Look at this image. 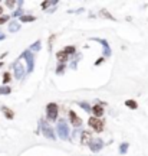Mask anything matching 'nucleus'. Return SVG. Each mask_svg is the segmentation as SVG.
I'll return each mask as SVG.
<instances>
[{
	"label": "nucleus",
	"instance_id": "nucleus-3",
	"mask_svg": "<svg viewBox=\"0 0 148 156\" xmlns=\"http://www.w3.org/2000/svg\"><path fill=\"white\" fill-rule=\"evenodd\" d=\"M40 129H42V133H43V136L45 137H47V139H56L55 137V133H53V129L50 127V126H47V123H45V121H42L40 123Z\"/></svg>",
	"mask_w": 148,
	"mask_h": 156
},
{
	"label": "nucleus",
	"instance_id": "nucleus-22",
	"mask_svg": "<svg viewBox=\"0 0 148 156\" xmlns=\"http://www.w3.org/2000/svg\"><path fill=\"white\" fill-rule=\"evenodd\" d=\"M39 49H40V42L37 40V42H35V43H33V46L30 48V52H32V51H39Z\"/></svg>",
	"mask_w": 148,
	"mask_h": 156
},
{
	"label": "nucleus",
	"instance_id": "nucleus-15",
	"mask_svg": "<svg viewBox=\"0 0 148 156\" xmlns=\"http://www.w3.org/2000/svg\"><path fill=\"white\" fill-rule=\"evenodd\" d=\"M33 20H36V17L35 16H32V15H26V16H20V22H33Z\"/></svg>",
	"mask_w": 148,
	"mask_h": 156
},
{
	"label": "nucleus",
	"instance_id": "nucleus-26",
	"mask_svg": "<svg viewBox=\"0 0 148 156\" xmlns=\"http://www.w3.org/2000/svg\"><path fill=\"white\" fill-rule=\"evenodd\" d=\"M101 13H102L104 16H107V17H109V19H114V17H112V16H111V15H109V13H108V12H107V10H105V9H104V10H101Z\"/></svg>",
	"mask_w": 148,
	"mask_h": 156
},
{
	"label": "nucleus",
	"instance_id": "nucleus-23",
	"mask_svg": "<svg viewBox=\"0 0 148 156\" xmlns=\"http://www.w3.org/2000/svg\"><path fill=\"white\" fill-rule=\"evenodd\" d=\"M127 148H128V143H122V145L119 146V152H121V153H125V152H127Z\"/></svg>",
	"mask_w": 148,
	"mask_h": 156
},
{
	"label": "nucleus",
	"instance_id": "nucleus-27",
	"mask_svg": "<svg viewBox=\"0 0 148 156\" xmlns=\"http://www.w3.org/2000/svg\"><path fill=\"white\" fill-rule=\"evenodd\" d=\"M14 4H16V1H6V6H7V7H13Z\"/></svg>",
	"mask_w": 148,
	"mask_h": 156
},
{
	"label": "nucleus",
	"instance_id": "nucleus-12",
	"mask_svg": "<svg viewBox=\"0 0 148 156\" xmlns=\"http://www.w3.org/2000/svg\"><path fill=\"white\" fill-rule=\"evenodd\" d=\"M96 42H99V43H102V46H104V49H105V56H109L111 55V51H109V46H108V42L107 40H104V39H95Z\"/></svg>",
	"mask_w": 148,
	"mask_h": 156
},
{
	"label": "nucleus",
	"instance_id": "nucleus-13",
	"mask_svg": "<svg viewBox=\"0 0 148 156\" xmlns=\"http://www.w3.org/2000/svg\"><path fill=\"white\" fill-rule=\"evenodd\" d=\"M1 111H3V114L6 116V118H9V120H12V118L14 117L13 110H10V109H7V107H1Z\"/></svg>",
	"mask_w": 148,
	"mask_h": 156
},
{
	"label": "nucleus",
	"instance_id": "nucleus-4",
	"mask_svg": "<svg viewBox=\"0 0 148 156\" xmlns=\"http://www.w3.org/2000/svg\"><path fill=\"white\" fill-rule=\"evenodd\" d=\"M56 130H58V133H59L61 139L66 140V139L69 137V129H68V127L65 126V121H63V120H61V121H59V124H58Z\"/></svg>",
	"mask_w": 148,
	"mask_h": 156
},
{
	"label": "nucleus",
	"instance_id": "nucleus-14",
	"mask_svg": "<svg viewBox=\"0 0 148 156\" xmlns=\"http://www.w3.org/2000/svg\"><path fill=\"white\" fill-rule=\"evenodd\" d=\"M19 29H20L19 22H12V23L9 25V31H10V32H17Z\"/></svg>",
	"mask_w": 148,
	"mask_h": 156
},
{
	"label": "nucleus",
	"instance_id": "nucleus-5",
	"mask_svg": "<svg viewBox=\"0 0 148 156\" xmlns=\"http://www.w3.org/2000/svg\"><path fill=\"white\" fill-rule=\"evenodd\" d=\"M22 58H25V59L28 61V71H29V72L33 71L35 61H33V55H32V52H30V51H25V52L22 54Z\"/></svg>",
	"mask_w": 148,
	"mask_h": 156
},
{
	"label": "nucleus",
	"instance_id": "nucleus-7",
	"mask_svg": "<svg viewBox=\"0 0 148 156\" xmlns=\"http://www.w3.org/2000/svg\"><path fill=\"white\" fill-rule=\"evenodd\" d=\"M69 118H71L72 126H75V127H81V126H82V120L76 116V113L72 111V110H69Z\"/></svg>",
	"mask_w": 148,
	"mask_h": 156
},
{
	"label": "nucleus",
	"instance_id": "nucleus-18",
	"mask_svg": "<svg viewBox=\"0 0 148 156\" xmlns=\"http://www.w3.org/2000/svg\"><path fill=\"white\" fill-rule=\"evenodd\" d=\"M52 4H56V1H42V9H47L49 6H52Z\"/></svg>",
	"mask_w": 148,
	"mask_h": 156
},
{
	"label": "nucleus",
	"instance_id": "nucleus-19",
	"mask_svg": "<svg viewBox=\"0 0 148 156\" xmlns=\"http://www.w3.org/2000/svg\"><path fill=\"white\" fill-rule=\"evenodd\" d=\"M10 87H0V94H10Z\"/></svg>",
	"mask_w": 148,
	"mask_h": 156
},
{
	"label": "nucleus",
	"instance_id": "nucleus-9",
	"mask_svg": "<svg viewBox=\"0 0 148 156\" xmlns=\"http://www.w3.org/2000/svg\"><path fill=\"white\" fill-rule=\"evenodd\" d=\"M91 140H92V134H91L88 130L82 132V134H81V143H82V145H89Z\"/></svg>",
	"mask_w": 148,
	"mask_h": 156
},
{
	"label": "nucleus",
	"instance_id": "nucleus-30",
	"mask_svg": "<svg viewBox=\"0 0 148 156\" xmlns=\"http://www.w3.org/2000/svg\"><path fill=\"white\" fill-rule=\"evenodd\" d=\"M1 13H3V7L0 6V16H1Z\"/></svg>",
	"mask_w": 148,
	"mask_h": 156
},
{
	"label": "nucleus",
	"instance_id": "nucleus-2",
	"mask_svg": "<svg viewBox=\"0 0 148 156\" xmlns=\"http://www.w3.org/2000/svg\"><path fill=\"white\" fill-rule=\"evenodd\" d=\"M88 123H89V126H91L95 132H98V133H101V132L104 130V123H102L99 118H96V117H91V118L88 120Z\"/></svg>",
	"mask_w": 148,
	"mask_h": 156
},
{
	"label": "nucleus",
	"instance_id": "nucleus-17",
	"mask_svg": "<svg viewBox=\"0 0 148 156\" xmlns=\"http://www.w3.org/2000/svg\"><path fill=\"white\" fill-rule=\"evenodd\" d=\"M10 81H12V74H10V72H4V74H3V82L7 84V82H10Z\"/></svg>",
	"mask_w": 148,
	"mask_h": 156
},
{
	"label": "nucleus",
	"instance_id": "nucleus-29",
	"mask_svg": "<svg viewBox=\"0 0 148 156\" xmlns=\"http://www.w3.org/2000/svg\"><path fill=\"white\" fill-rule=\"evenodd\" d=\"M4 38H6V36H4L3 33H0V40H1V39H4Z\"/></svg>",
	"mask_w": 148,
	"mask_h": 156
},
{
	"label": "nucleus",
	"instance_id": "nucleus-16",
	"mask_svg": "<svg viewBox=\"0 0 148 156\" xmlns=\"http://www.w3.org/2000/svg\"><path fill=\"white\" fill-rule=\"evenodd\" d=\"M125 106L129 107V109H132V110H135V109L138 107L137 101H134V100H127V101H125Z\"/></svg>",
	"mask_w": 148,
	"mask_h": 156
},
{
	"label": "nucleus",
	"instance_id": "nucleus-20",
	"mask_svg": "<svg viewBox=\"0 0 148 156\" xmlns=\"http://www.w3.org/2000/svg\"><path fill=\"white\" fill-rule=\"evenodd\" d=\"M78 104H79V106H81V107H82L85 111H88V113L91 111V107H89V104H86V103H78Z\"/></svg>",
	"mask_w": 148,
	"mask_h": 156
},
{
	"label": "nucleus",
	"instance_id": "nucleus-6",
	"mask_svg": "<svg viewBox=\"0 0 148 156\" xmlns=\"http://www.w3.org/2000/svg\"><path fill=\"white\" fill-rule=\"evenodd\" d=\"M102 146H104V143H102L101 139H92V140L89 142V148H91V150H92L94 153L99 152V150L102 149Z\"/></svg>",
	"mask_w": 148,
	"mask_h": 156
},
{
	"label": "nucleus",
	"instance_id": "nucleus-25",
	"mask_svg": "<svg viewBox=\"0 0 148 156\" xmlns=\"http://www.w3.org/2000/svg\"><path fill=\"white\" fill-rule=\"evenodd\" d=\"M7 20H9V16H7V15H4V16H0V25L6 23Z\"/></svg>",
	"mask_w": 148,
	"mask_h": 156
},
{
	"label": "nucleus",
	"instance_id": "nucleus-8",
	"mask_svg": "<svg viewBox=\"0 0 148 156\" xmlns=\"http://www.w3.org/2000/svg\"><path fill=\"white\" fill-rule=\"evenodd\" d=\"M14 75H16L17 79H22V78L25 77V68H23V65L19 64V62L14 65Z\"/></svg>",
	"mask_w": 148,
	"mask_h": 156
},
{
	"label": "nucleus",
	"instance_id": "nucleus-10",
	"mask_svg": "<svg viewBox=\"0 0 148 156\" xmlns=\"http://www.w3.org/2000/svg\"><path fill=\"white\" fill-rule=\"evenodd\" d=\"M91 110H92V113H94V117H96V118H99V117L104 114V107H102L101 104H95Z\"/></svg>",
	"mask_w": 148,
	"mask_h": 156
},
{
	"label": "nucleus",
	"instance_id": "nucleus-11",
	"mask_svg": "<svg viewBox=\"0 0 148 156\" xmlns=\"http://www.w3.org/2000/svg\"><path fill=\"white\" fill-rule=\"evenodd\" d=\"M56 58H58V61H59L61 64H66V61H68V54H66L65 51H59V52L56 54Z\"/></svg>",
	"mask_w": 148,
	"mask_h": 156
},
{
	"label": "nucleus",
	"instance_id": "nucleus-28",
	"mask_svg": "<svg viewBox=\"0 0 148 156\" xmlns=\"http://www.w3.org/2000/svg\"><path fill=\"white\" fill-rule=\"evenodd\" d=\"M104 62V58H101V59H98L96 62H95V65H99V64H102Z\"/></svg>",
	"mask_w": 148,
	"mask_h": 156
},
{
	"label": "nucleus",
	"instance_id": "nucleus-21",
	"mask_svg": "<svg viewBox=\"0 0 148 156\" xmlns=\"http://www.w3.org/2000/svg\"><path fill=\"white\" fill-rule=\"evenodd\" d=\"M63 51H65L68 55H69V54H75V46H66Z\"/></svg>",
	"mask_w": 148,
	"mask_h": 156
},
{
	"label": "nucleus",
	"instance_id": "nucleus-24",
	"mask_svg": "<svg viewBox=\"0 0 148 156\" xmlns=\"http://www.w3.org/2000/svg\"><path fill=\"white\" fill-rule=\"evenodd\" d=\"M63 70H65V64H59V67H58V70H56V74H62Z\"/></svg>",
	"mask_w": 148,
	"mask_h": 156
},
{
	"label": "nucleus",
	"instance_id": "nucleus-1",
	"mask_svg": "<svg viewBox=\"0 0 148 156\" xmlns=\"http://www.w3.org/2000/svg\"><path fill=\"white\" fill-rule=\"evenodd\" d=\"M46 114H47V118L50 121H55L58 118V106L55 103H49L46 106Z\"/></svg>",
	"mask_w": 148,
	"mask_h": 156
}]
</instances>
